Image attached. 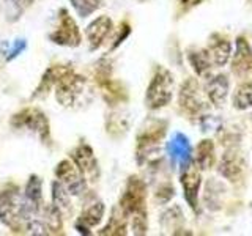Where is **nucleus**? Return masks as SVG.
<instances>
[{
  "label": "nucleus",
  "instance_id": "obj_2",
  "mask_svg": "<svg viewBox=\"0 0 252 236\" xmlns=\"http://www.w3.org/2000/svg\"><path fill=\"white\" fill-rule=\"evenodd\" d=\"M167 132V121L164 120H148L144 128L137 134V145H136V157L139 164L153 162L155 156L159 153L161 142Z\"/></svg>",
  "mask_w": 252,
  "mask_h": 236
},
{
  "label": "nucleus",
  "instance_id": "obj_11",
  "mask_svg": "<svg viewBox=\"0 0 252 236\" xmlns=\"http://www.w3.org/2000/svg\"><path fill=\"white\" fill-rule=\"evenodd\" d=\"M218 172L220 177L232 181V183H238L243 179L244 172H246V159L238 151L236 147H228L227 151L222 154V159L219 162Z\"/></svg>",
  "mask_w": 252,
  "mask_h": 236
},
{
  "label": "nucleus",
  "instance_id": "obj_29",
  "mask_svg": "<svg viewBox=\"0 0 252 236\" xmlns=\"http://www.w3.org/2000/svg\"><path fill=\"white\" fill-rule=\"evenodd\" d=\"M69 2L81 18H87V16L96 11L104 0H69Z\"/></svg>",
  "mask_w": 252,
  "mask_h": 236
},
{
  "label": "nucleus",
  "instance_id": "obj_10",
  "mask_svg": "<svg viewBox=\"0 0 252 236\" xmlns=\"http://www.w3.org/2000/svg\"><path fill=\"white\" fill-rule=\"evenodd\" d=\"M49 39L52 43L59 46H66V47H77L82 41L81 30H79L77 24L71 18L69 13L62 8L59 13V26L52 33L49 35Z\"/></svg>",
  "mask_w": 252,
  "mask_h": 236
},
{
  "label": "nucleus",
  "instance_id": "obj_1",
  "mask_svg": "<svg viewBox=\"0 0 252 236\" xmlns=\"http://www.w3.org/2000/svg\"><path fill=\"white\" fill-rule=\"evenodd\" d=\"M29 220L30 216L19 187L14 184L3 186L0 189V222L14 233H24L27 230Z\"/></svg>",
  "mask_w": 252,
  "mask_h": 236
},
{
  "label": "nucleus",
  "instance_id": "obj_22",
  "mask_svg": "<svg viewBox=\"0 0 252 236\" xmlns=\"http://www.w3.org/2000/svg\"><path fill=\"white\" fill-rule=\"evenodd\" d=\"M188 60L191 63V66L194 69V73L199 77L207 79L213 69V61L210 59V55L207 49H192L188 52Z\"/></svg>",
  "mask_w": 252,
  "mask_h": 236
},
{
  "label": "nucleus",
  "instance_id": "obj_5",
  "mask_svg": "<svg viewBox=\"0 0 252 236\" xmlns=\"http://www.w3.org/2000/svg\"><path fill=\"white\" fill-rule=\"evenodd\" d=\"M10 124L14 129H27L36 134L44 145H52L51 126L47 117L36 107H27L11 117Z\"/></svg>",
  "mask_w": 252,
  "mask_h": 236
},
{
  "label": "nucleus",
  "instance_id": "obj_20",
  "mask_svg": "<svg viewBox=\"0 0 252 236\" xmlns=\"http://www.w3.org/2000/svg\"><path fill=\"white\" fill-rule=\"evenodd\" d=\"M167 153L170 156L172 162L181 164L188 161L189 157H191V144H189V139L185 134L177 132L167 144Z\"/></svg>",
  "mask_w": 252,
  "mask_h": 236
},
{
  "label": "nucleus",
  "instance_id": "obj_7",
  "mask_svg": "<svg viewBox=\"0 0 252 236\" xmlns=\"http://www.w3.org/2000/svg\"><path fill=\"white\" fill-rule=\"evenodd\" d=\"M94 82L99 87L102 98L106 99L107 104L117 106L128 101V90L122 82L112 79V68L106 59H102L94 68Z\"/></svg>",
  "mask_w": 252,
  "mask_h": 236
},
{
  "label": "nucleus",
  "instance_id": "obj_27",
  "mask_svg": "<svg viewBox=\"0 0 252 236\" xmlns=\"http://www.w3.org/2000/svg\"><path fill=\"white\" fill-rule=\"evenodd\" d=\"M222 194H224V186L220 184L219 181L213 179V186L208 181L207 189H205V195H203L205 205H207L210 209H219L220 203H222V202H220V197H222Z\"/></svg>",
  "mask_w": 252,
  "mask_h": 236
},
{
  "label": "nucleus",
  "instance_id": "obj_8",
  "mask_svg": "<svg viewBox=\"0 0 252 236\" xmlns=\"http://www.w3.org/2000/svg\"><path fill=\"white\" fill-rule=\"evenodd\" d=\"M120 208L128 217L147 216V184L144 179L136 175L128 178L120 197Z\"/></svg>",
  "mask_w": 252,
  "mask_h": 236
},
{
  "label": "nucleus",
  "instance_id": "obj_32",
  "mask_svg": "<svg viewBox=\"0 0 252 236\" xmlns=\"http://www.w3.org/2000/svg\"><path fill=\"white\" fill-rule=\"evenodd\" d=\"M129 33H131L129 24H128V22H122V24H120V27H118V30H117V36H115V39H114L112 49H115V47L120 46V44L125 41V39L129 36Z\"/></svg>",
  "mask_w": 252,
  "mask_h": 236
},
{
  "label": "nucleus",
  "instance_id": "obj_30",
  "mask_svg": "<svg viewBox=\"0 0 252 236\" xmlns=\"http://www.w3.org/2000/svg\"><path fill=\"white\" fill-rule=\"evenodd\" d=\"M173 195H175V189H173V186L170 183H164L162 186L158 187L155 197L159 203H167L173 199Z\"/></svg>",
  "mask_w": 252,
  "mask_h": 236
},
{
  "label": "nucleus",
  "instance_id": "obj_3",
  "mask_svg": "<svg viewBox=\"0 0 252 236\" xmlns=\"http://www.w3.org/2000/svg\"><path fill=\"white\" fill-rule=\"evenodd\" d=\"M173 88H175V79L172 73L167 68L158 66L145 93L147 107L150 110H158L170 104L173 98Z\"/></svg>",
  "mask_w": 252,
  "mask_h": 236
},
{
  "label": "nucleus",
  "instance_id": "obj_18",
  "mask_svg": "<svg viewBox=\"0 0 252 236\" xmlns=\"http://www.w3.org/2000/svg\"><path fill=\"white\" fill-rule=\"evenodd\" d=\"M112 29H114V22L109 16H99L93 22H90L85 30L87 39L90 43V49L94 51L101 47V44L106 41L107 35H110Z\"/></svg>",
  "mask_w": 252,
  "mask_h": 236
},
{
  "label": "nucleus",
  "instance_id": "obj_12",
  "mask_svg": "<svg viewBox=\"0 0 252 236\" xmlns=\"http://www.w3.org/2000/svg\"><path fill=\"white\" fill-rule=\"evenodd\" d=\"M55 177H57L60 183H63V186L68 189L69 195H81L87 189L84 175L79 172L76 164L69 159H63L57 165V169H55Z\"/></svg>",
  "mask_w": 252,
  "mask_h": 236
},
{
  "label": "nucleus",
  "instance_id": "obj_9",
  "mask_svg": "<svg viewBox=\"0 0 252 236\" xmlns=\"http://www.w3.org/2000/svg\"><path fill=\"white\" fill-rule=\"evenodd\" d=\"M180 183L183 187L185 200L194 212H199V192L202 186V170L192 157L180 164Z\"/></svg>",
  "mask_w": 252,
  "mask_h": 236
},
{
  "label": "nucleus",
  "instance_id": "obj_34",
  "mask_svg": "<svg viewBox=\"0 0 252 236\" xmlns=\"http://www.w3.org/2000/svg\"><path fill=\"white\" fill-rule=\"evenodd\" d=\"M202 2H203V0H180V10L183 13H186L189 10H192L194 6L200 5Z\"/></svg>",
  "mask_w": 252,
  "mask_h": 236
},
{
  "label": "nucleus",
  "instance_id": "obj_31",
  "mask_svg": "<svg viewBox=\"0 0 252 236\" xmlns=\"http://www.w3.org/2000/svg\"><path fill=\"white\" fill-rule=\"evenodd\" d=\"M26 46H27V43H26V39H18V41H14V44L13 46H8L6 47V51H2L3 52V55H5V59L10 61V60H13V59H16L18 55L26 49Z\"/></svg>",
  "mask_w": 252,
  "mask_h": 236
},
{
  "label": "nucleus",
  "instance_id": "obj_17",
  "mask_svg": "<svg viewBox=\"0 0 252 236\" xmlns=\"http://www.w3.org/2000/svg\"><path fill=\"white\" fill-rule=\"evenodd\" d=\"M24 202H26V208L29 216L39 214L43 211L44 202H43V183L41 178L36 175H32L27 181L26 192H24Z\"/></svg>",
  "mask_w": 252,
  "mask_h": 236
},
{
  "label": "nucleus",
  "instance_id": "obj_4",
  "mask_svg": "<svg viewBox=\"0 0 252 236\" xmlns=\"http://www.w3.org/2000/svg\"><path fill=\"white\" fill-rule=\"evenodd\" d=\"M178 104L180 110L183 112L188 118L197 120L207 114L208 110V102L203 98V93L200 90V85L197 82V79L188 77L186 81L181 84L180 93H178Z\"/></svg>",
  "mask_w": 252,
  "mask_h": 236
},
{
  "label": "nucleus",
  "instance_id": "obj_13",
  "mask_svg": "<svg viewBox=\"0 0 252 236\" xmlns=\"http://www.w3.org/2000/svg\"><path fill=\"white\" fill-rule=\"evenodd\" d=\"M71 161L76 164V167L82 173L85 179L98 181L99 165H98V161H96V157H94V153L90 145H87V144L77 145L73 149V153H71Z\"/></svg>",
  "mask_w": 252,
  "mask_h": 236
},
{
  "label": "nucleus",
  "instance_id": "obj_6",
  "mask_svg": "<svg viewBox=\"0 0 252 236\" xmlns=\"http://www.w3.org/2000/svg\"><path fill=\"white\" fill-rule=\"evenodd\" d=\"M85 87V77L79 76L77 73H74L73 68L66 65L65 71H63L59 81L54 85L55 98H57V101L63 107H71L81 101V98L84 96Z\"/></svg>",
  "mask_w": 252,
  "mask_h": 236
},
{
  "label": "nucleus",
  "instance_id": "obj_19",
  "mask_svg": "<svg viewBox=\"0 0 252 236\" xmlns=\"http://www.w3.org/2000/svg\"><path fill=\"white\" fill-rule=\"evenodd\" d=\"M104 203L102 202H94L92 203L85 211H82V214L79 216L76 222V230L81 235H90V228L94 225H98L102 217H104Z\"/></svg>",
  "mask_w": 252,
  "mask_h": 236
},
{
  "label": "nucleus",
  "instance_id": "obj_26",
  "mask_svg": "<svg viewBox=\"0 0 252 236\" xmlns=\"http://www.w3.org/2000/svg\"><path fill=\"white\" fill-rule=\"evenodd\" d=\"M44 225L52 235H59L63 230V220H62V211L55 205H44Z\"/></svg>",
  "mask_w": 252,
  "mask_h": 236
},
{
  "label": "nucleus",
  "instance_id": "obj_21",
  "mask_svg": "<svg viewBox=\"0 0 252 236\" xmlns=\"http://www.w3.org/2000/svg\"><path fill=\"white\" fill-rule=\"evenodd\" d=\"M194 162L200 170H210L216 162V154H215V144L210 139H205L199 142V145L195 147V156Z\"/></svg>",
  "mask_w": 252,
  "mask_h": 236
},
{
  "label": "nucleus",
  "instance_id": "obj_25",
  "mask_svg": "<svg viewBox=\"0 0 252 236\" xmlns=\"http://www.w3.org/2000/svg\"><path fill=\"white\" fill-rule=\"evenodd\" d=\"M52 205H55V206L62 211V214H68V212L71 211L69 192L59 179L52 183Z\"/></svg>",
  "mask_w": 252,
  "mask_h": 236
},
{
  "label": "nucleus",
  "instance_id": "obj_16",
  "mask_svg": "<svg viewBox=\"0 0 252 236\" xmlns=\"http://www.w3.org/2000/svg\"><path fill=\"white\" fill-rule=\"evenodd\" d=\"M207 52L213 61V66L222 68L227 65V61L232 55V43L222 33H213L208 39Z\"/></svg>",
  "mask_w": 252,
  "mask_h": 236
},
{
  "label": "nucleus",
  "instance_id": "obj_24",
  "mask_svg": "<svg viewBox=\"0 0 252 236\" xmlns=\"http://www.w3.org/2000/svg\"><path fill=\"white\" fill-rule=\"evenodd\" d=\"M232 104L236 110H248L252 107V81H244L235 88Z\"/></svg>",
  "mask_w": 252,
  "mask_h": 236
},
{
  "label": "nucleus",
  "instance_id": "obj_28",
  "mask_svg": "<svg viewBox=\"0 0 252 236\" xmlns=\"http://www.w3.org/2000/svg\"><path fill=\"white\" fill-rule=\"evenodd\" d=\"M161 222H162L164 228L172 230L173 235H180L181 224H183V214H181V209L178 206H173L169 211H165L162 214Z\"/></svg>",
  "mask_w": 252,
  "mask_h": 236
},
{
  "label": "nucleus",
  "instance_id": "obj_23",
  "mask_svg": "<svg viewBox=\"0 0 252 236\" xmlns=\"http://www.w3.org/2000/svg\"><path fill=\"white\" fill-rule=\"evenodd\" d=\"M126 228H128V216L122 211V208H114L112 214L109 217L107 225L99 230V235H126Z\"/></svg>",
  "mask_w": 252,
  "mask_h": 236
},
{
  "label": "nucleus",
  "instance_id": "obj_33",
  "mask_svg": "<svg viewBox=\"0 0 252 236\" xmlns=\"http://www.w3.org/2000/svg\"><path fill=\"white\" fill-rule=\"evenodd\" d=\"M6 5L11 6V10L16 11V14H22L24 11L27 10V8L35 2V0H5Z\"/></svg>",
  "mask_w": 252,
  "mask_h": 236
},
{
  "label": "nucleus",
  "instance_id": "obj_15",
  "mask_svg": "<svg viewBox=\"0 0 252 236\" xmlns=\"http://www.w3.org/2000/svg\"><path fill=\"white\" fill-rule=\"evenodd\" d=\"M228 90H230V81L225 74L208 76L205 84V94L208 101L215 107H222L227 101Z\"/></svg>",
  "mask_w": 252,
  "mask_h": 236
},
{
  "label": "nucleus",
  "instance_id": "obj_14",
  "mask_svg": "<svg viewBox=\"0 0 252 236\" xmlns=\"http://www.w3.org/2000/svg\"><path fill=\"white\" fill-rule=\"evenodd\" d=\"M232 73L240 79H249L252 76V47L244 36H238L235 41Z\"/></svg>",
  "mask_w": 252,
  "mask_h": 236
}]
</instances>
